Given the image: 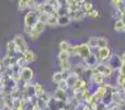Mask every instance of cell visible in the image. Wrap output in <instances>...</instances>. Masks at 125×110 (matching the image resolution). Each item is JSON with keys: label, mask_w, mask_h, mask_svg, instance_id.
I'll return each mask as SVG.
<instances>
[{"label": "cell", "mask_w": 125, "mask_h": 110, "mask_svg": "<svg viewBox=\"0 0 125 110\" xmlns=\"http://www.w3.org/2000/svg\"><path fill=\"white\" fill-rule=\"evenodd\" d=\"M40 15L34 10H29L24 15V26L26 28H34L35 24L39 22Z\"/></svg>", "instance_id": "obj_1"}, {"label": "cell", "mask_w": 125, "mask_h": 110, "mask_svg": "<svg viewBox=\"0 0 125 110\" xmlns=\"http://www.w3.org/2000/svg\"><path fill=\"white\" fill-rule=\"evenodd\" d=\"M12 40L15 44V48H17V53L22 54L26 50H29V45L26 43V40L22 34H15Z\"/></svg>", "instance_id": "obj_2"}, {"label": "cell", "mask_w": 125, "mask_h": 110, "mask_svg": "<svg viewBox=\"0 0 125 110\" xmlns=\"http://www.w3.org/2000/svg\"><path fill=\"white\" fill-rule=\"evenodd\" d=\"M90 82L91 84L95 85L97 87L103 86V85H105V77L103 76V74L98 72L94 68L90 71Z\"/></svg>", "instance_id": "obj_3"}, {"label": "cell", "mask_w": 125, "mask_h": 110, "mask_svg": "<svg viewBox=\"0 0 125 110\" xmlns=\"http://www.w3.org/2000/svg\"><path fill=\"white\" fill-rule=\"evenodd\" d=\"M95 55H97V58H98V62L99 63H106L110 58V56L112 55L111 53V50L110 48H101V49H98L97 52H94Z\"/></svg>", "instance_id": "obj_4"}, {"label": "cell", "mask_w": 125, "mask_h": 110, "mask_svg": "<svg viewBox=\"0 0 125 110\" xmlns=\"http://www.w3.org/2000/svg\"><path fill=\"white\" fill-rule=\"evenodd\" d=\"M91 53H92V50L89 48V45L87 43L77 44V56L81 58L82 61L86 60Z\"/></svg>", "instance_id": "obj_5"}, {"label": "cell", "mask_w": 125, "mask_h": 110, "mask_svg": "<svg viewBox=\"0 0 125 110\" xmlns=\"http://www.w3.org/2000/svg\"><path fill=\"white\" fill-rule=\"evenodd\" d=\"M33 76H34V72L31 67L26 66L21 69V79L24 82V84L31 83V80L33 79Z\"/></svg>", "instance_id": "obj_6"}, {"label": "cell", "mask_w": 125, "mask_h": 110, "mask_svg": "<svg viewBox=\"0 0 125 110\" xmlns=\"http://www.w3.org/2000/svg\"><path fill=\"white\" fill-rule=\"evenodd\" d=\"M82 62L84 63V65H86L87 67H88V69H94L95 67H97V65L99 64V62H98V58H97V55H95L94 52H92L90 55L88 56V57L86 58V60H83Z\"/></svg>", "instance_id": "obj_7"}, {"label": "cell", "mask_w": 125, "mask_h": 110, "mask_svg": "<svg viewBox=\"0 0 125 110\" xmlns=\"http://www.w3.org/2000/svg\"><path fill=\"white\" fill-rule=\"evenodd\" d=\"M106 63H108L109 65H111V66L115 69V72H117L122 66L121 56H120L119 54H112L110 56V58H109V61Z\"/></svg>", "instance_id": "obj_8"}, {"label": "cell", "mask_w": 125, "mask_h": 110, "mask_svg": "<svg viewBox=\"0 0 125 110\" xmlns=\"http://www.w3.org/2000/svg\"><path fill=\"white\" fill-rule=\"evenodd\" d=\"M53 97L59 102H64V104L69 102V96H68V94H67V91L61 90V89H58V88L55 90V94Z\"/></svg>", "instance_id": "obj_9"}, {"label": "cell", "mask_w": 125, "mask_h": 110, "mask_svg": "<svg viewBox=\"0 0 125 110\" xmlns=\"http://www.w3.org/2000/svg\"><path fill=\"white\" fill-rule=\"evenodd\" d=\"M68 73H69V72H68ZM68 73H65V72H62V71L55 72V73L52 75V83H54V84L58 85L59 83L62 82V80L66 79V77H67V75H68Z\"/></svg>", "instance_id": "obj_10"}, {"label": "cell", "mask_w": 125, "mask_h": 110, "mask_svg": "<svg viewBox=\"0 0 125 110\" xmlns=\"http://www.w3.org/2000/svg\"><path fill=\"white\" fill-rule=\"evenodd\" d=\"M69 18H70L71 21H82L86 17V13L82 10H77V11H71L69 12Z\"/></svg>", "instance_id": "obj_11"}, {"label": "cell", "mask_w": 125, "mask_h": 110, "mask_svg": "<svg viewBox=\"0 0 125 110\" xmlns=\"http://www.w3.org/2000/svg\"><path fill=\"white\" fill-rule=\"evenodd\" d=\"M79 78H80L79 75L73 73V72H69L68 75H67V77H66V82H67V84H68L69 88H73V87L75 86L76 83L78 82V79H79Z\"/></svg>", "instance_id": "obj_12"}, {"label": "cell", "mask_w": 125, "mask_h": 110, "mask_svg": "<svg viewBox=\"0 0 125 110\" xmlns=\"http://www.w3.org/2000/svg\"><path fill=\"white\" fill-rule=\"evenodd\" d=\"M21 55L24 57V60L26 61V63H28V64L35 62V61H36V58H37L36 54H35V53L33 52V51H31L30 49H29V50H26L25 52H23Z\"/></svg>", "instance_id": "obj_13"}, {"label": "cell", "mask_w": 125, "mask_h": 110, "mask_svg": "<svg viewBox=\"0 0 125 110\" xmlns=\"http://www.w3.org/2000/svg\"><path fill=\"white\" fill-rule=\"evenodd\" d=\"M58 65H59V67H61V71L65 72V73L70 72L71 71V67H73L71 60H67V61H62V62H58Z\"/></svg>", "instance_id": "obj_14"}, {"label": "cell", "mask_w": 125, "mask_h": 110, "mask_svg": "<svg viewBox=\"0 0 125 110\" xmlns=\"http://www.w3.org/2000/svg\"><path fill=\"white\" fill-rule=\"evenodd\" d=\"M111 4H112V7L116 11H120V12H122V13L124 12L125 1H123V0H112V1H111Z\"/></svg>", "instance_id": "obj_15"}, {"label": "cell", "mask_w": 125, "mask_h": 110, "mask_svg": "<svg viewBox=\"0 0 125 110\" xmlns=\"http://www.w3.org/2000/svg\"><path fill=\"white\" fill-rule=\"evenodd\" d=\"M46 26H50V28L58 26V17H57V14L48 15V19L46 21Z\"/></svg>", "instance_id": "obj_16"}, {"label": "cell", "mask_w": 125, "mask_h": 110, "mask_svg": "<svg viewBox=\"0 0 125 110\" xmlns=\"http://www.w3.org/2000/svg\"><path fill=\"white\" fill-rule=\"evenodd\" d=\"M93 94L95 95V97L102 102L103 100L104 96H105V86H99V87H95V90L93 91Z\"/></svg>", "instance_id": "obj_17"}, {"label": "cell", "mask_w": 125, "mask_h": 110, "mask_svg": "<svg viewBox=\"0 0 125 110\" xmlns=\"http://www.w3.org/2000/svg\"><path fill=\"white\" fill-rule=\"evenodd\" d=\"M33 88H34V95L36 96L37 98L41 97V96L45 93L44 87H43V85H42L41 83H35V84H33Z\"/></svg>", "instance_id": "obj_18"}, {"label": "cell", "mask_w": 125, "mask_h": 110, "mask_svg": "<svg viewBox=\"0 0 125 110\" xmlns=\"http://www.w3.org/2000/svg\"><path fill=\"white\" fill-rule=\"evenodd\" d=\"M71 20L69 18V15H61L58 17V25L59 26H67L71 23Z\"/></svg>", "instance_id": "obj_19"}, {"label": "cell", "mask_w": 125, "mask_h": 110, "mask_svg": "<svg viewBox=\"0 0 125 110\" xmlns=\"http://www.w3.org/2000/svg\"><path fill=\"white\" fill-rule=\"evenodd\" d=\"M109 46V39L105 37H98V49L108 48ZM97 49V50H98Z\"/></svg>", "instance_id": "obj_20"}, {"label": "cell", "mask_w": 125, "mask_h": 110, "mask_svg": "<svg viewBox=\"0 0 125 110\" xmlns=\"http://www.w3.org/2000/svg\"><path fill=\"white\" fill-rule=\"evenodd\" d=\"M86 43L88 44L89 48H90L91 50H93V49H98V37H90Z\"/></svg>", "instance_id": "obj_21"}, {"label": "cell", "mask_w": 125, "mask_h": 110, "mask_svg": "<svg viewBox=\"0 0 125 110\" xmlns=\"http://www.w3.org/2000/svg\"><path fill=\"white\" fill-rule=\"evenodd\" d=\"M70 46V43L66 40H62L58 44V48H59V52H68V49Z\"/></svg>", "instance_id": "obj_22"}, {"label": "cell", "mask_w": 125, "mask_h": 110, "mask_svg": "<svg viewBox=\"0 0 125 110\" xmlns=\"http://www.w3.org/2000/svg\"><path fill=\"white\" fill-rule=\"evenodd\" d=\"M46 3L47 4H50L51 7H52L53 9H54L55 11H57L59 8L62 7V2L61 1H58V0H46Z\"/></svg>", "instance_id": "obj_23"}, {"label": "cell", "mask_w": 125, "mask_h": 110, "mask_svg": "<svg viewBox=\"0 0 125 110\" xmlns=\"http://www.w3.org/2000/svg\"><path fill=\"white\" fill-rule=\"evenodd\" d=\"M113 29H114L115 32H123L124 23L120 19L119 20H115V21H114V25H113Z\"/></svg>", "instance_id": "obj_24"}, {"label": "cell", "mask_w": 125, "mask_h": 110, "mask_svg": "<svg viewBox=\"0 0 125 110\" xmlns=\"http://www.w3.org/2000/svg\"><path fill=\"white\" fill-rule=\"evenodd\" d=\"M81 10L83 11L84 13H88L89 11L93 10V4H92V2H91V1H84L83 4H82V7H81Z\"/></svg>", "instance_id": "obj_25"}, {"label": "cell", "mask_w": 125, "mask_h": 110, "mask_svg": "<svg viewBox=\"0 0 125 110\" xmlns=\"http://www.w3.org/2000/svg\"><path fill=\"white\" fill-rule=\"evenodd\" d=\"M33 29H34L35 31H37L40 34H42V33H43L44 31L46 30V24L43 23V22H41V21H39L36 24H35V26Z\"/></svg>", "instance_id": "obj_26"}, {"label": "cell", "mask_w": 125, "mask_h": 110, "mask_svg": "<svg viewBox=\"0 0 125 110\" xmlns=\"http://www.w3.org/2000/svg\"><path fill=\"white\" fill-rule=\"evenodd\" d=\"M15 65H18V66L20 67V68H24V67L28 66V63H26V61L24 60L23 56H20V57H17V61H15Z\"/></svg>", "instance_id": "obj_27"}, {"label": "cell", "mask_w": 125, "mask_h": 110, "mask_svg": "<svg viewBox=\"0 0 125 110\" xmlns=\"http://www.w3.org/2000/svg\"><path fill=\"white\" fill-rule=\"evenodd\" d=\"M86 17L87 18H90V19H97V18L100 17V11L93 9V10L89 11L88 13H86Z\"/></svg>", "instance_id": "obj_28"}, {"label": "cell", "mask_w": 125, "mask_h": 110, "mask_svg": "<svg viewBox=\"0 0 125 110\" xmlns=\"http://www.w3.org/2000/svg\"><path fill=\"white\" fill-rule=\"evenodd\" d=\"M71 56L69 55L68 52H59L58 55H57V58H58V62H62V61H67L70 60Z\"/></svg>", "instance_id": "obj_29"}, {"label": "cell", "mask_w": 125, "mask_h": 110, "mask_svg": "<svg viewBox=\"0 0 125 110\" xmlns=\"http://www.w3.org/2000/svg\"><path fill=\"white\" fill-rule=\"evenodd\" d=\"M40 33L37 32V31H35L34 29H32V31H31L30 33H29V39L31 40V41H37V40H39V37H40Z\"/></svg>", "instance_id": "obj_30"}, {"label": "cell", "mask_w": 125, "mask_h": 110, "mask_svg": "<svg viewBox=\"0 0 125 110\" xmlns=\"http://www.w3.org/2000/svg\"><path fill=\"white\" fill-rule=\"evenodd\" d=\"M68 53L71 57L77 56V44H70V46L68 49Z\"/></svg>", "instance_id": "obj_31"}, {"label": "cell", "mask_w": 125, "mask_h": 110, "mask_svg": "<svg viewBox=\"0 0 125 110\" xmlns=\"http://www.w3.org/2000/svg\"><path fill=\"white\" fill-rule=\"evenodd\" d=\"M26 9H28L26 0H20V1H18V10L19 11H25Z\"/></svg>", "instance_id": "obj_32"}, {"label": "cell", "mask_w": 125, "mask_h": 110, "mask_svg": "<svg viewBox=\"0 0 125 110\" xmlns=\"http://www.w3.org/2000/svg\"><path fill=\"white\" fill-rule=\"evenodd\" d=\"M57 88L61 89V90H64V91H67V90H68V89H69V86H68V84H67L66 79L62 80V82L59 83L58 85H57Z\"/></svg>", "instance_id": "obj_33"}, {"label": "cell", "mask_w": 125, "mask_h": 110, "mask_svg": "<svg viewBox=\"0 0 125 110\" xmlns=\"http://www.w3.org/2000/svg\"><path fill=\"white\" fill-rule=\"evenodd\" d=\"M36 3H37V2L35 1V0H26V6H28L29 10H34Z\"/></svg>", "instance_id": "obj_34"}, {"label": "cell", "mask_w": 125, "mask_h": 110, "mask_svg": "<svg viewBox=\"0 0 125 110\" xmlns=\"http://www.w3.org/2000/svg\"><path fill=\"white\" fill-rule=\"evenodd\" d=\"M110 110H122L121 107H119V106H116L115 104H112V105H110V106L108 107Z\"/></svg>", "instance_id": "obj_35"}, {"label": "cell", "mask_w": 125, "mask_h": 110, "mask_svg": "<svg viewBox=\"0 0 125 110\" xmlns=\"http://www.w3.org/2000/svg\"><path fill=\"white\" fill-rule=\"evenodd\" d=\"M80 107H81V110H91L89 104H87V102H83V104H82Z\"/></svg>", "instance_id": "obj_36"}, {"label": "cell", "mask_w": 125, "mask_h": 110, "mask_svg": "<svg viewBox=\"0 0 125 110\" xmlns=\"http://www.w3.org/2000/svg\"><path fill=\"white\" fill-rule=\"evenodd\" d=\"M121 61H122V65H125V52H123L121 55Z\"/></svg>", "instance_id": "obj_37"}, {"label": "cell", "mask_w": 125, "mask_h": 110, "mask_svg": "<svg viewBox=\"0 0 125 110\" xmlns=\"http://www.w3.org/2000/svg\"><path fill=\"white\" fill-rule=\"evenodd\" d=\"M123 32L125 33V25H124V29H123Z\"/></svg>", "instance_id": "obj_38"}, {"label": "cell", "mask_w": 125, "mask_h": 110, "mask_svg": "<svg viewBox=\"0 0 125 110\" xmlns=\"http://www.w3.org/2000/svg\"><path fill=\"white\" fill-rule=\"evenodd\" d=\"M104 110H110V109H109V108H105V109H104Z\"/></svg>", "instance_id": "obj_39"}]
</instances>
